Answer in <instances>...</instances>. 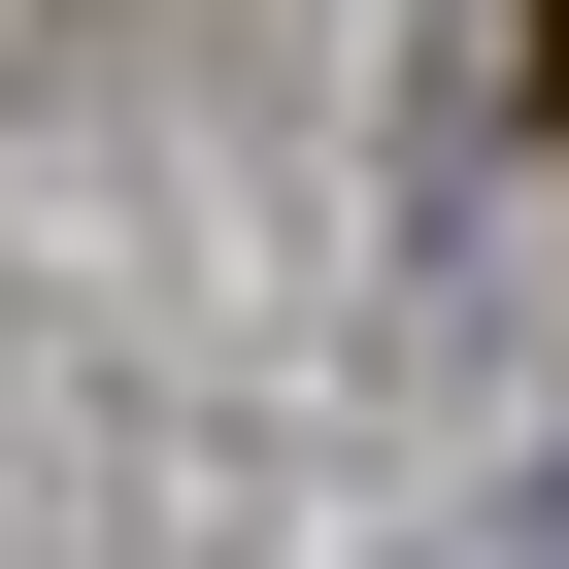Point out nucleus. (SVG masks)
I'll use <instances>...</instances> for the list:
<instances>
[{
  "label": "nucleus",
  "mask_w": 569,
  "mask_h": 569,
  "mask_svg": "<svg viewBox=\"0 0 569 569\" xmlns=\"http://www.w3.org/2000/svg\"><path fill=\"white\" fill-rule=\"evenodd\" d=\"M469 569H569V502H502V536H469Z\"/></svg>",
  "instance_id": "obj_1"
}]
</instances>
